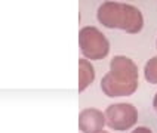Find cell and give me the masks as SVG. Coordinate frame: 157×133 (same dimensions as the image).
<instances>
[{"label":"cell","instance_id":"6da1fadb","mask_svg":"<svg viewBox=\"0 0 157 133\" xmlns=\"http://www.w3.org/2000/svg\"><path fill=\"white\" fill-rule=\"evenodd\" d=\"M101 89L107 96H131L138 89V67L131 58L114 56L110 71L101 80Z\"/></svg>","mask_w":157,"mask_h":133},{"label":"cell","instance_id":"7a4b0ae2","mask_svg":"<svg viewBox=\"0 0 157 133\" xmlns=\"http://www.w3.org/2000/svg\"><path fill=\"white\" fill-rule=\"evenodd\" d=\"M96 17L102 27L117 28L129 34L140 33L144 27V18L141 10L126 3L105 2L98 8Z\"/></svg>","mask_w":157,"mask_h":133},{"label":"cell","instance_id":"3957f363","mask_svg":"<svg viewBox=\"0 0 157 133\" xmlns=\"http://www.w3.org/2000/svg\"><path fill=\"white\" fill-rule=\"evenodd\" d=\"M78 46L83 56L90 61L104 59L110 52V43L98 28L83 27L78 33Z\"/></svg>","mask_w":157,"mask_h":133},{"label":"cell","instance_id":"277c9868","mask_svg":"<svg viewBox=\"0 0 157 133\" xmlns=\"http://www.w3.org/2000/svg\"><path fill=\"white\" fill-rule=\"evenodd\" d=\"M138 121V109L131 104H113L105 111V124L119 132L131 129Z\"/></svg>","mask_w":157,"mask_h":133},{"label":"cell","instance_id":"5b68a950","mask_svg":"<svg viewBox=\"0 0 157 133\" xmlns=\"http://www.w3.org/2000/svg\"><path fill=\"white\" fill-rule=\"evenodd\" d=\"M105 126V115L96 108H86L78 115V129L83 133H99Z\"/></svg>","mask_w":157,"mask_h":133},{"label":"cell","instance_id":"8992f818","mask_svg":"<svg viewBox=\"0 0 157 133\" xmlns=\"http://www.w3.org/2000/svg\"><path fill=\"white\" fill-rule=\"evenodd\" d=\"M95 80V70L87 59H78V92H85Z\"/></svg>","mask_w":157,"mask_h":133},{"label":"cell","instance_id":"52a82bcc","mask_svg":"<svg viewBox=\"0 0 157 133\" xmlns=\"http://www.w3.org/2000/svg\"><path fill=\"white\" fill-rule=\"evenodd\" d=\"M144 74H145V80L151 83V84H157V56L151 58L144 68Z\"/></svg>","mask_w":157,"mask_h":133},{"label":"cell","instance_id":"ba28073f","mask_svg":"<svg viewBox=\"0 0 157 133\" xmlns=\"http://www.w3.org/2000/svg\"><path fill=\"white\" fill-rule=\"evenodd\" d=\"M132 133H153V132L150 130L148 127H144V126H142V127H138V129H135V130H133Z\"/></svg>","mask_w":157,"mask_h":133},{"label":"cell","instance_id":"9c48e42d","mask_svg":"<svg viewBox=\"0 0 157 133\" xmlns=\"http://www.w3.org/2000/svg\"><path fill=\"white\" fill-rule=\"evenodd\" d=\"M153 105H154V109H156V113H157V93H156V96H154V101H153Z\"/></svg>","mask_w":157,"mask_h":133},{"label":"cell","instance_id":"30bf717a","mask_svg":"<svg viewBox=\"0 0 157 133\" xmlns=\"http://www.w3.org/2000/svg\"><path fill=\"white\" fill-rule=\"evenodd\" d=\"M99 133H107V132H104V130H102V132H99Z\"/></svg>","mask_w":157,"mask_h":133}]
</instances>
